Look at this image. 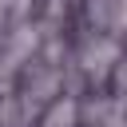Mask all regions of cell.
Wrapping results in <instances>:
<instances>
[{"instance_id":"1","label":"cell","mask_w":127,"mask_h":127,"mask_svg":"<svg viewBox=\"0 0 127 127\" xmlns=\"http://www.w3.org/2000/svg\"><path fill=\"white\" fill-rule=\"evenodd\" d=\"M115 56H119V52H115L111 40H95V44H87V52H83V71L95 75V79H103V75L111 71Z\"/></svg>"},{"instance_id":"3","label":"cell","mask_w":127,"mask_h":127,"mask_svg":"<svg viewBox=\"0 0 127 127\" xmlns=\"http://www.w3.org/2000/svg\"><path fill=\"white\" fill-rule=\"evenodd\" d=\"M115 28H127V0H123L119 12H115Z\"/></svg>"},{"instance_id":"2","label":"cell","mask_w":127,"mask_h":127,"mask_svg":"<svg viewBox=\"0 0 127 127\" xmlns=\"http://www.w3.org/2000/svg\"><path fill=\"white\" fill-rule=\"evenodd\" d=\"M75 119H79L75 99H56V103L48 107V115H44L40 127H75Z\"/></svg>"}]
</instances>
